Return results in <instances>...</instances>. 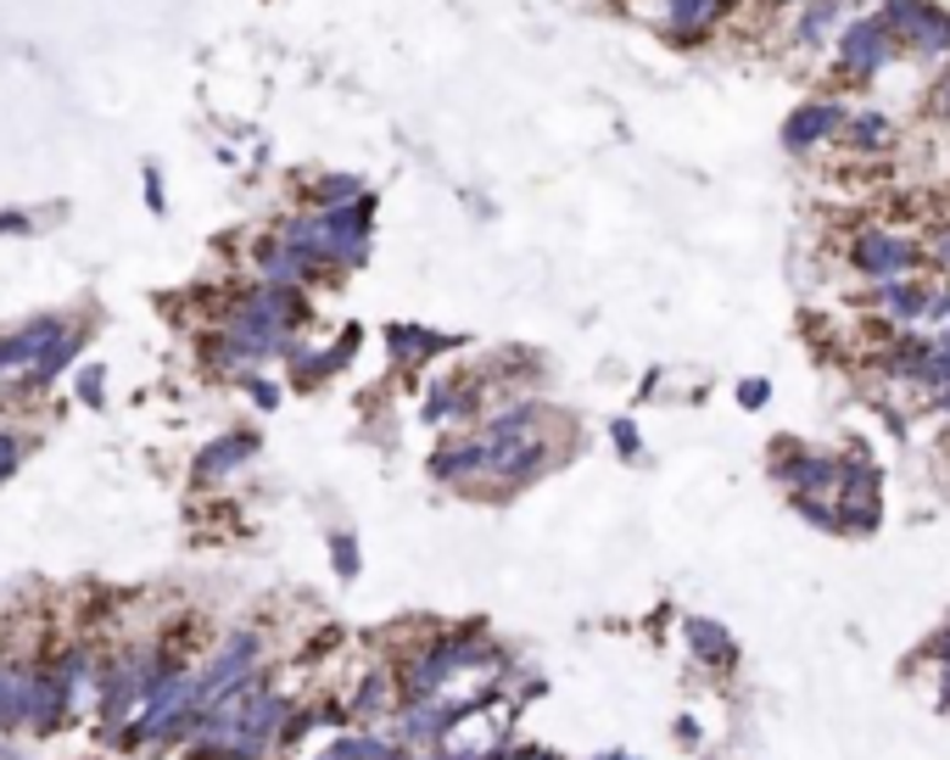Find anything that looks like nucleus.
<instances>
[{
	"instance_id": "obj_1",
	"label": "nucleus",
	"mask_w": 950,
	"mask_h": 760,
	"mask_svg": "<svg viewBox=\"0 0 950 760\" xmlns=\"http://www.w3.org/2000/svg\"><path fill=\"white\" fill-rule=\"evenodd\" d=\"M895 23L884 18V12H867V18H855V23H844V34H839V67L850 73V78H878L889 62H895Z\"/></svg>"
},
{
	"instance_id": "obj_2",
	"label": "nucleus",
	"mask_w": 950,
	"mask_h": 760,
	"mask_svg": "<svg viewBox=\"0 0 950 760\" xmlns=\"http://www.w3.org/2000/svg\"><path fill=\"white\" fill-rule=\"evenodd\" d=\"M855 269L867 275V280H906V269H911V246L900 240V235H889V229H867V235H855Z\"/></svg>"
},
{
	"instance_id": "obj_3",
	"label": "nucleus",
	"mask_w": 950,
	"mask_h": 760,
	"mask_svg": "<svg viewBox=\"0 0 950 760\" xmlns=\"http://www.w3.org/2000/svg\"><path fill=\"white\" fill-rule=\"evenodd\" d=\"M67 710H73V694L62 683V671H34V677L23 683V721H34L40 732L62 727Z\"/></svg>"
},
{
	"instance_id": "obj_4",
	"label": "nucleus",
	"mask_w": 950,
	"mask_h": 760,
	"mask_svg": "<svg viewBox=\"0 0 950 760\" xmlns=\"http://www.w3.org/2000/svg\"><path fill=\"white\" fill-rule=\"evenodd\" d=\"M850 124V113L839 107V101H805V107H794L789 113V124H783V146L789 151H805V146H816V140H828L833 129H844Z\"/></svg>"
},
{
	"instance_id": "obj_5",
	"label": "nucleus",
	"mask_w": 950,
	"mask_h": 760,
	"mask_svg": "<svg viewBox=\"0 0 950 760\" xmlns=\"http://www.w3.org/2000/svg\"><path fill=\"white\" fill-rule=\"evenodd\" d=\"M56 335H62L56 319H40V324H23V330H12V335H0V375L18 370V364H40V358L51 353Z\"/></svg>"
},
{
	"instance_id": "obj_6",
	"label": "nucleus",
	"mask_w": 950,
	"mask_h": 760,
	"mask_svg": "<svg viewBox=\"0 0 950 760\" xmlns=\"http://www.w3.org/2000/svg\"><path fill=\"white\" fill-rule=\"evenodd\" d=\"M850 0H811V7L800 12V45H822L833 34V23L844 18Z\"/></svg>"
},
{
	"instance_id": "obj_7",
	"label": "nucleus",
	"mask_w": 950,
	"mask_h": 760,
	"mask_svg": "<svg viewBox=\"0 0 950 760\" xmlns=\"http://www.w3.org/2000/svg\"><path fill=\"white\" fill-rule=\"evenodd\" d=\"M722 18V0H671V29L676 34H705Z\"/></svg>"
},
{
	"instance_id": "obj_8",
	"label": "nucleus",
	"mask_w": 950,
	"mask_h": 760,
	"mask_svg": "<svg viewBox=\"0 0 950 760\" xmlns=\"http://www.w3.org/2000/svg\"><path fill=\"white\" fill-rule=\"evenodd\" d=\"M844 140H850L855 151H884V146L895 140V129H889V118H878V113H861V118L844 124Z\"/></svg>"
},
{
	"instance_id": "obj_9",
	"label": "nucleus",
	"mask_w": 950,
	"mask_h": 760,
	"mask_svg": "<svg viewBox=\"0 0 950 760\" xmlns=\"http://www.w3.org/2000/svg\"><path fill=\"white\" fill-rule=\"evenodd\" d=\"M257 442L252 437H224V442H213L207 453H202V464H196V475H224V470H235L246 453H252Z\"/></svg>"
},
{
	"instance_id": "obj_10",
	"label": "nucleus",
	"mask_w": 950,
	"mask_h": 760,
	"mask_svg": "<svg viewBox=\"0 0 950 760\" xmlns=\"http://www.w3.org/2000/svg\"><path fill=\"white\" fill-rule=\"evenodd\" d=\"M23 683H29V671H7V665H0V727L23 721Z\"/></svg>"
},
{
	"instance_id": "obj_11",
	"label": "nucleus",
	"mask_w": 950,
	"mask_h": 760,
	"mask_svg": "<svg viewBox=\"0 0 950 760\" xmlns=\"http://www.w3.org/2000/svg\"><path fill=\"white\" fill-rule=\"evenodd\" d=\"M73 353H78V330H62L56 342H51V353H45V358L34 364V381H51V375H62Z\"/></svg>"
},
{
	"instance_id": "obj_12",
	"label": "nucleus",
	"mask_w": 950,
	"mask_h": 760,
	"mask_svg": "<svg viewBox=\"0 0 950 760\" xmlns=\"http://www.w3.org/2000/svg\"><path fill=\"white\" fill-rule=\"evenodd\" d=\"M319 202H324V207H348V202H359V180H353V174H330V180L319 185Z\"/></svg>"
},
{
	"instance_id": "obj_13",
	"label": "nucleus",
	"mask_w": 950,
	"mask_h": 760,
	"mask_svg": "<svg viewBox=\"0 0 950 760\" xmlns=\"http://www.w3.org/2000/svg\"><path fill=\"white\" fill-rule=\"evenodd\" d=\"M18 464H23V442L18 437H0V481H7Z\"/></svg>"
},
{
	"instance_id": "obj_14",
	"label": "nucleus",
	"mask_w": 950,
	"mask_h": 760,
	"mask_svg": "<svg viewBox=\"0 0 950 760\" xmlns=\"http://www.w3.org/2000/svg\"><path fill=\"white\" fill-rule=\"evenodd\" d=\"M353 565H359V559H353V537H335V570L353 576Z\"/></svg>"
},
{
	"instance_id": "obj_15",
	"label": "nucleus",
	"mask_w": 950,
	"mask_h": 760,
	"mask_svg": "<svg viewBox=\"0 0 950 760\" xmlns=\"http://www.w3.org/2000/svg\"><path fill=\"white\" fill-rule=\"evenodd\" d=\"M933 113H939V118H950V78L933 90Z\"/></svg>"
},
{
	"instance_id": "obj_16",
	"label": "nucleus",
	"mask_w": 950,
	"mask_h": 760,
	"mask_svg": "<svg viewBox=\"0 0 950 760\" xmlns=\"http://www.w3.org/2000/svg\"><path fill=\"white\" fill-rule=\"evenodd\" d=\"M616 442H621L627 453H638V431H632V426H616Z\"/></svg>"
},
{
	"instance_id": "obj_17",
	"label": "nucleus",
	"mask_w": 950,
	"mask_h": 760,
	"mask_svg": "<svg viewBox=\"0 0 950 760\" xmlns=\"http://www.w3.org/2000/svg\"><path fill=\"white\" fill-rule=\"evenodd\" d=\"M939 258H944V264H950V229H944V235H939Z\"/></svg>"
}]
</instances>
